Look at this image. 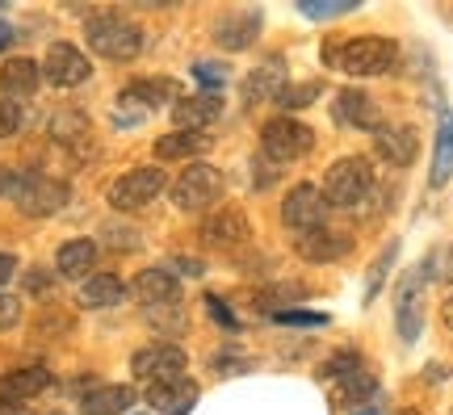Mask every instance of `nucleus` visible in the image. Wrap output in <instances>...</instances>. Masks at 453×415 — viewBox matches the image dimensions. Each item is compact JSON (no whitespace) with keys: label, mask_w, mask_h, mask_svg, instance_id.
<instances>
[{"label":"nucleus","mask_w":453,"mask_h":415,"mask_svg":"<svg viewBox=\"0 0 453 415\" xmlns=\"http://www.w3.org/2000/svg\"><path fill=\"white\" fill-rule=\"evenodd\" d=\"M324 59L349 76H382L395 67L399 47L390 38H349V42H332L324 50Z\"/></svg>","instance_id":"obj_1"},{"label":"nucleus","mask_w":453,"mask_h":415,"mask_svg":"<svg viewBox=\"0 0 453 415\" xmlns=\"http://www.w3.org/2000/svg\"><path fill=\"white\" fill-rule=\"evenodd\" d=\"M373 189V168L365 156H344L327 168L324 176V206H336V210H353L361 206Z\"/></svg>","instance_id":"obj_2"},{"label":"nucleus","mask_w":453,"mask_h":415,"mask_svg":"<svg viewBox=\"0 0 453 415\" xmlns=\"http://www.w3.org/2000/svg\"><path fill=\"white\" fill-rule=\"evenodd\" d=\"M84 38H88V47L97 50L101 59H113V64H127V59H134L143 50V30L113 13L93 17L84 26Z\"/></svg>","instance_id":"obj_3"},{"label":"nucleus","mask_w":453,"mask_h":415,"mask_svg":"<svg viewBox=\"0 0 453 415\" xmlns=\"http://www.w3.org/2000/svg\"><path fill=\"white\" fill-rule=\"evenodd\" d=\"M260 147H265L269 160L294 164L315 147V134H311L307 122H298V118H290V113H281V118H269V122H265V130H260Z\"/></svg>","instance_id":"obj_4"},{"label":"nucleus","mask_w":453,"mask_h":415,"mask_svg":"<svg viewBox=\"0 0 453 415\" xmlns=\"http://www.w3.org/2000/svg\"><path fill=\"white\" fill-rule=\"evenodd\" d=\"M219 197H223V173H219L214 164H189V168L173 181V202H177V210L197 214V210H211Z\"/></svg>","instance_id":"obj_5"},{"label":"nucleus","mask_w":453,"mask_h":415,"mask_svg":"<svg viewBox=\"0 0 453 415\" xmlns=\"http://www.w3.org/2000/svg\"><path fill=\"white\" fill-rule=\"evenodd\" d=\"M164 189H168V176L160 168H130L110 185V206L122 214H134V210L151 206Z\"/></svg>","instance_id":"obj_6"},{"label":"nucleus","mask_w":453,"mask_h":415,"mask_svg":"<svg viewBox=\"0 0 453 415\" xmlns=\"http://www.w3.org/2000/svg\"><path fill=\"white\" fill-rule=\"evenodd\" d=\"M424 281H428V273L424 265H416L395 286V327L403 335V344H416L424 332Z\"/></svg>","instance_id":"obj_7"},{"label":"nucleus","mask_w":453,"mask_h":415,"mask_svg":"<svg viewBox=\"0 0 453 415\" xmlns=\"http://www.w3.org/2000/svg\"><path fill=\"white\" fill-rule=\"evenodd\" d=\"M185 352L177 344H147L130 357V369H134V378L147 386L156 382H173V378H185Z\"/></svg>","instance_id":"obj_8"},{"label":"nucleus","mask_w":453,"mask_h":415,"mask_svg":"<svg viewBox=\"0 0 453 415\" xmlns=\"http://www.w3.org/2000/svg\"><path fill=\"white\" fill-rule=\"evenodd\" d=\"M324 193L315 189V185H294L290 193H286V202H281V223L290 227L294 235H307V231H319L324 227Z\"/></svg>","instance_id":"obj_9"},{"label":"nucleus","mask_w":453,"mask_h":415,"mask_svg":"<svg viewBox=\"0 0 453 415\" xmlns=\"http://www.w3.org/2000/svg\"><path fill=\"white\" fill-rule=\"evenodd\" d=\"M42 76H47L55 88H76L93 76V64H88V55L81 47H72V42H50L47 59H42Z\"/></svg>","instance_id":"obj_10"},{"label":"nucleus","mask_w":453,"mask_h":415,"mask_svg":"<svg viewBox=\"0 0 453 415\" xmlns=\"http://www.w3.org/2000/svg\"><path fill=\"white\" fill-rule=\"evenodd\" d=\"M64 206H67V185L55 181V176H42V173H34L30 185L17 193V210H21L26 219H50V214H59Z\"/></svg>","instance_id":"obj_11"},{"label":"nucleus","mask_w":453,"mask_h":415,"mask_svg":"<svg viewBox=\"0 0 453 415\" xmlns=\"http://www.w3.org/2000/svg\"><path fill=\"white\" fill-rule=\"evenodd\" d=\"M332 118H336V127L344 130H382V110L373 105L370 93H361V88H344L336 93V105H332Z\"/></svg>","instance_id":"obj_12"},{"label":"nucleus","mask_w":453,"mask_h":415,"mask_svg":"<svg viewBox=\"0 0 453 415\" xmlns=\"http://www.w3.org/2000/svg\"><path fill=\"white\" fill-rule=\"evenodd\" d=\"M223 118V96L219 93H194V96H180L177 105H173V122H177V130H194V134H202L206 127H214Z\"/></svg>","instance_id":"obj_13"},{"label":"nucleus","mask_w":453,"mask_h":415,"mask_svg":"<svg viewBox=\"0 0 453 415\" xmlns=\"http://www.w3.org/2000/svg\"><path fill=\"white\" fill-rule=\"evenodd\" d=\"M373 151H378V160L407 168L420 151V134H416V127H382L373 134Z\"/></svg>","instance_id":"obj_14"},{"label":"nucleus","mask_w":453,"mask_h":415,"mask_svg":"<svg viewBox=\"0 0 453 415\" xmlns=\"http://www.w3.org/2000/svg\"><path fill=\"white\" fill-rule=\"evenodd\" d=\"M50 382H55V378H50L47 365H21V369H13V373H0V403H17V407H21L26 399L42 395Z\"/></svg>","instance_id":"obj_15"},{"label":"nucleus","mask_w":453,"mask_h":415,"mask_svg":"<svg viewBox=\"0 0 453 415\" xmlns=\"http://www.w3.org/2000/svg\"><path fill=\"white\" fill-rule=\"evenodd\" d=\"M197 395H202V390H197V382H189V378H173V382L147 386V403L160 415H189Z\"/></svg>","instance_id":"obj_16"},{"label":"nucleus","mask_w":453,"mask_h":415,"mask_svg":"<svg viewBox=\"0 0 453 415\" xmlns=\"http://www.w3.org/2000/svg\"><path fill=\"white\" fill-rule=\"evenodd\" d=\"M260 34V13L257 9H235V13L219 17V26H214V42L223 50H243L252 47Z\"/></svg>","instance_id":"obj_17"},{"label":"nucleus","mask_w":453,"mask_h":415,"mask_svg":"<svg viewBox=\"0 0 453 415\" xmlns=\"http://www.w3.org/2000/svg\"><path fill=\"white\" fill-rule=\"evenodd\" d=\"M202 243L206 248H240L248 243V219L240 210H214L202 223Z\"/></svg>","instance_id":"obj_18"},{"label":"nucleus","mask_w":453,"mask_h":415,"mask_svg":"<svg viewBox=\"0 0 453 415\" xmlns=\"http://www.w3.org/2000/svg\"><path fill=\"white\" fill-rule=\"evenodd\" d=\"M130 289H134V298L147 306H173L180 298V281L168 269H143L130 281Z\"/></svg>","instance_id":"obj_19"},{"label":"nucleus","mask_w":453,"mask_h":415,"mask_svg":"<svg viewBox=\"0 0 453 415\" xmlns=\"http://www.w3.org/2000/svg\"><path fill=\"white\" fill-rule=\"evenodd\" d=\"M349 248H353V240H349L344 231H332V227H319V231L298 235V256H307L315 265H332V260H340Z\"/></svg>","instance_id":"obj_20"},{"label":"nucleus","mask_w":453,"mask_h":415,"mask_svg":"<svg viewBox=\"0 0 453 415\" xmlns=\"http://www.w3.org/2000/svg\"><path fill=\"white\" fill-rule=\"evenodd\" d=\"M38 84H42V64H38V59L17 55V59H9V64L0 67V88H4L9 101H17V96H34L38 93Z\"/></svg>","instance_id":"obj_21"},{"label":"nucleus","mask_w":453,"mask_h":415,"mask_svg":"<svg viewBox=\"0 0 453 415\" xmlns=\"http://www.w3.org/2000/svg\"><path fill=\"white\" fill-rule=\"evenodd\" d=\"M286 64L281 59H265V64L252 67V76L243 81V96L257 105V101H277L281 96V88H286Z\"/></svg>","instance_id":"obj_22"},{"label":"nucleus","mask_w":453,"mask_h":415,"mask_svg":"<svg viewBox=\"0 0 453 415\" xmlns=\"http://www.w3.org/2000/svg\"><path fill=\"white\" fill-rule=\"evenodd\" d=\"M202 151H211V134H194V130H168L164 139H156V160H194Z\"/></svg>","instance_id":"obj_23"},{"label":"nucleus","mask_w":453,"mask_h":415,"mask_svg":"<svg viewBox=\"0 0 453 415\" xmlns=\"http://www.w3.org/2000/svg\"><path fill=\"white\" fill-rule=\"evenodd\" d=\"M127 298V286H122V277H113V273H93V277H84L81 286V306L84 311H101V306H113Z\"/></svg>","instance_id":"obj_24"},{"label":"nucleus","mask_w":453,"mask_h":415,"mask_svg":"<svg viewBox=\"0 0 453 415\" xmlns=\"http://www.w3.org/2000/svg\"><path fill=\"white\" fill-rule=\"evenodd\" d=\"M134 407V390L130 386H97L81 399L84 415H122Z\"/></svg>","instance_id":"obj_25"},{"label":"nucleus","mask_w":453,"mask_h":415,"mask_svg":"<svg viewBox=\"0 0 453 415\" xmlns=\"http://www.w3.org/2000/svg\"><path fill=\"white\" fill-rule=\"evenodd\" d=\"M93 265H97V243L93 240H67L55 252V273L59 277H88Z\"/></svg>","instance_id":"obj_26"},{"label":"nucleus","mask_w":453,"mask_h":415,"mask_svg":"<svg viewBox=\"0 0 453 415\" xmlns=\"http://www.w3.org/2000/svg\"><path fill=\"white\" fill-rule=\"evenodd\" d=\"M453 176V110H441V127H437V151H433V185H445Z\"/></svg>","instance_id":"obj_27"},{"label":"nucleus","mask_w":453,"mask_h":415,"mask_svg":"<svg viewBox=\"0 0 453 415\" xmlns=\"http://www.w3.org/2000/svg\"><path fill=\"white\" fill-rule=\"evenodd\" d=\"M332 395H336V403H370L378 395V382H373V373H365V369H353V373L336 378Z\"/></svg>","instance_id":"obj_28"},{"label":"nucleus","mask_w":453,"mask_h":415,"mask_svg":"<svg viewBox=\"0 0 453 415\" xmlns=\"http://www.w3.org/2000/svg\"><path fill=\"white\" fill-rule=\"evenodd\" d=\"M168 96H177V84L173 81H134L122 88V101H139L143 110H156Z\"/></svg>","instance_id":"obj_29"},{"label":"nucleus","mask_w":453,"mask_h":415,"mask_svg":"<svg viewBox=\"0 0 453 415\" xmlns=\"http://www.w3.org/2000/svg\"><path fill=\"white\" fill-rule=\"evenodd\" d=\"M319 93H324V84H319V81L286 84V88H281V96H277V105H281L286 113H290V110H307V105H311V101H315Z\"/></svg>","instance_id":"obj_30"},{"label":"nucleus","mask_w":453,"mask_h":415,"mask_svg":"<svg viewBox=\"0 0 453 415\" xmlns=\"http://www.w3.org/2000/svg\"><path fill=\"white\" fill-rule=\"evenodd\" d=\"M395 256H399V240H390L387 248L378 252V260H373L370 281H365V303H373V298H378V289H382V281H387V269L395 265Z\"/></svg>","instance_id":"obj_31"},{"label":"nucleus","mask_w":453,"mask_h":415,"mask_svg":"<svg viewBox=\"0 0 453 415\" xmlns=\"http://www.w3.org/2000/svg\"><path fill=\"white\" fill-rule=\"evenodd\" d=\"M50 134L72 143V139L88 134V118H84V113H55V118H50Z\"/></svg>","instance_id":"obj_32"},{"label":"nucleus","mask_w":453,"mask_h":415,"mask_svg":"<svg viewBox=\"0 0 453 415\" xmlns=\"http://www.w3.org/2000/svg\"><path fill=\"white\" fill-rule=\"evenodd\" d=\"M424 273L433 277V281H453V243H445V248H437V252L428 256V260H420Z\"/></svg>","instance_id":"obj_33"},{"label":"nucleus","mask_w":453,"mask_h":415,"mask_svg":"<svg viewBox=\"0 0 453 415\" xmlns=\"http://www.w3.org/2000/svg\"><path fill=\"white\" fill-rule=\"evenodd\" d=\"M30 168H0V197H13L17 202V193L30 185Z\"/></svg>","instance_id":"obj_34"},{"label":"nucleus","mask_w":453,"mask_h":415,"mask_svg":"<svg viewBox=\"0 0 453 415\" xmlns=\"http://www.w3.org/2000/svg\"><path fill=\"white\" fill-rule=\"evenodd\" d=\"M273 319L286 323V327H324L327 315H319V311H277Z\"/></svg>","instance_id":"obj_35"},{"label":"nucleus","mask_w":453,"mask_h":415,"mask_svg":"<svg viewBox=\"0 0 453 415\" xmlns=\"http://www.w3.org/2000/svg\"><path fill=\"white\" fill-rule=\"evenodd\" d=\"M357 13V4L349 0V4H303V17H311V21H332V17H349Z\"/></svg>","instance_id":"obj_36"},{"label":"nucleus","mask_w":453,"mask_h":415,"mask_svg":"<svg viewBox=\"0 0 453 415\" xmlns=\"http://www.w3.org/2000/svg\"><path fill=\"white\" fill-rule=\"evenodd\" d=\"M194 76L206 84V93H214V88L226 84V67L223 64H194Z\"/></svg>","instance_id":"obj_37"},{"label":"nucleus","mask_w":453,"mask_h":415,"mask_svg":"<svg viewBox=\"0 0 453 415\" xmlns=\"http://www.w3.org/2000/svg\"><path fill=\"white\" fill-rule=\"evenodd\" d=\"M17 323H21V298L0 294V332H9V327H17Z\"/></svg>","instance_id":"obj_38"},{"label":"nucleus","mask_w":453,"mask_h":415,"mask_svg":"<svg viewBox=\"0 0 453 415\" xmlns=\"http://www.w3.org/2000/svg\"><path fill=\"white\" fill-rule=\"evenodd\" d=\"M324 369H327V378H344V373L361 369V357H357V352H336V357H332Z\"/></svg>","instance_id":"obj_39"},{"label":"nucleus","mask_w":453,"mask_h":415,"mask_svg":"<svg viewBox=\"0 0 453 415\" xmlns=\"http://www.w3.org/2000/svg\"><path fill=\"white\" fill-rule=\"evenodd\" d=\"M17 130H21V110L13 101H0V139H9Z\"/></svg>","instance_id":"obj_40"},{"label":"nucleus","mask_w":453,"mask_h":415,"mask_svg":"<svg viewBox=\"0 0 453 415\" xmlns=\"http://www.w3.org/2000/svg\"><path fill=\"white\" fill-rule=\"evenodd\" d=\"M206 311H211V315H214L219 323H223V327H231V332L240 327V323H235V315L226 311V303H219V294H211V298H206Z\"/></svg>","instance_id":"obj_41"},{"label":"nucleus","mask_w":453,"mask_h":415,"mask_svg":"<svg viewBox=\"0 0 453 415\" xmlns=\"http://www.w3.org/2000/svg\"><path fill=\"white\" fill-rule=\"evenodd\" d=\"M13 273H17V256L0 252V286H4V281H13Z\"/></svg>","instance_id":"obj_42"},{"label":"nucleus","mask_w":453,"mask_h":415,"mask_svg":"<svg viewBox=\"0 0 453 415\" xmlns=\"http://www.w3.org/2000/svg\"><path fill=\"white\" fill-rule=\"evenodd\" d=\"M9 42H13V26L0 21V50H9Z\"/></svg>","instance_id":"obj_43"},{"label":"nucleus","mask_w":453,"mask_h":415,"mask_svg":"<svg viewBox=\"0 0 453 415\" xmlns=\"http://www.w3.org/2000/svg\"><path fill=\"white\" fill-rule=\"evenodd\" d=\"M177 269L189 273V277H202V265H197V260H177Z\"/></svg>","instance_id":"obj_44"},{"label":"nucleus","mask_w":453,"mask_h":415,"mask_svg":"<svg viewBox=\"0 0 453 415\" xmlns=\"http://www.w3.org/2000/svg\"><path fill=\"white\" fill-rule=\"evenodd\" d=\"M50 277H42V273H30V289H47Z\"/></svg>","instance_id":"obj_45"},{"label":"nucleus","mask_w":453,"mask_h":415,"mask_svg":"<svg viewBox=\"0 0 453 415\" xmlns=\"http://www.w3.org/2000/svg\"><path fill=\"white\" fill-rule=\"evenodd\" d=\"M441 319H445V327H453V298H445V306H441Z\"/></svg>","instance_id":"obj_46"},{"label":"nucleus","mask_w":453,"mask_h":415,"mask_svg":"<svg viewBox=\"0 0 453 415\" xmlns=\"http://www.w3.org/2000/svg\"><path fill=\"white\" fill-rule=\"evenodd\" d=\"M0 415H26V407H17V403H0Z\"/></svg>","instance_id":"obj_47"},{"label":"nucleus","mask_w":453,"mask_h":415,"mask_svg":"<svg viewBox=\"0 0 453 415\" xmlns=\"http://www.w3.org/2000/svg\"><path fill=\"white\" fill-rule=\"evenodd\" d=\"M353 415H378V411H373V407H365V411H353Z\"/></svg>","instance_id":"obj_48"},{"label":"nucleus","mask_w":453,"mask_h":415,"mask_svg":"<svg viewBox=\"0 0 453 415\" xmlns=\"http://www.w3.org/2000/svg\"><path fill=\"white\" fill-rule=\"evenodd\" d=\"M55 415H64V411H55Z\"/></svg>","instance_id":"obj_49"}]
</instances>
